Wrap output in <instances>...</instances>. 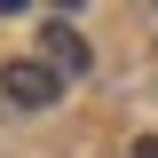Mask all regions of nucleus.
<instances>
[{
	"mask_svg": "<svg viewBox=\"0 0 158 158\" xmlns=\"http://www.w3.org/2000/svg\"><path fill=\"white\" fill-rule=\"evenodd\" d=\"M0 95L16 103V111H48V103L63 95V79L48 71L40 56H16V63H0Z\"/></svg>",
	"mask_w": 158,
	"mask_h": 158,
	"instance_id": "obj_1",
	"label": "nucleus"
},
{
	"mask_svg": "<svg viewBox=\"0 0 158 158\" xmlns=\"http://www.w3.org/2000/svg\"><path fill=\"white\" fill-rule=\"evenodd\" d=\"M40 63L56 79H87V40H79L71 24H40Z\"/></svg>",
	"mask_w": 158,
	"mask_h": 158,
	"instance_id": "obj_2",
	"label": "nucleus"
},
{
	"mask_svg": "<svg viewBox=\"0 0 158 158\" xmlns=\"http://www.w3.org/2000/svg\"><path fill=\"white\" fill-rule=\"evenodd\" d=\"M135 158H158V135H142V142H135Z\"/></svg>",
	"mask_w": 158,
	"mask_h": 158,
	"instance_id": "obj_3",
	"label": "nucleus"
}]
</instances>
